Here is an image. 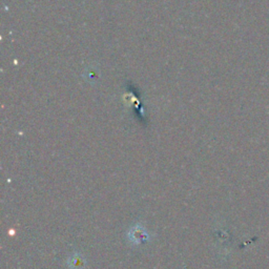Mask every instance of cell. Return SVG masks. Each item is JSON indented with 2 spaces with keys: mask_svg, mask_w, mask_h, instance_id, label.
<instances>
[{
  "mask_svg": "<svg viewBox=\"0 0 269 269\" xmlns=\"http://www.w3.org/2000/svg\"><path fill=\"white\" fill-rule=\"evenodd\" d=\"M84 264H85V261L81 255L75 254L69 259V267L71 269H82Z\"/></svg>",
  "mask_w": 269,
  "mask_h": 269,
  "instance_id": "cell-2",
  "label": "cell"
},
{
  "mask_svg": "<svg viewBox=\"0 0 269 269\" xmlns=\"http://www.w3.org/2000/svg\"><path fill=\"white\" fill-rule=\"evenodd\" d=\"M128 239L133 244H142L148 239V234L142 226H134L128 233Z\"/></svg>",
  "mask_w": 269,
  "mask_h": 269,
  "instance_id": "cell-1",
  "label": "cell"
}]
</instances>
